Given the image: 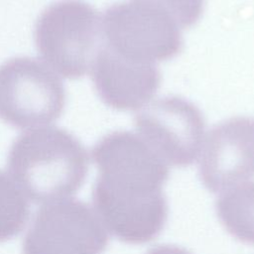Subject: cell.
Masks as SVG:
<instances>
[{
  "label": "cell",
  "instance_id": "obj_11",
  "mask_svg": "<svg viewBox=\"0 0 254 254\" xmlns=\"http://www.w3.org/2000/svg\"><path fill=\"white\" fill-rule=\"evenodd\" d=\"M27 199L13 180L0 171V242L18 235L29 218Z\"/></svg>",
  "mask_w": 254,
  "mask_h": 254
},
{
  "label": "cell",
  "instance_id": "obj_3",
  "mask_svg": "<svg viewBox=\"0 0 254 254\" xmlns=\"http://www.w3.org/2000/svg\"><path fill=\"white\" fill-rule=\"evenodd\" d=\"M34 35L46 64L66 78L77 79L90 69L102 42L101 18L82 0H60L41 13Z\"/></svg>",
  "mask_w": 254,
  "mask_h": 254
},
{
  "label": "cell",
  "instance_id": "obj_5",
  "mask_svg": "<svg viewBox=\"0 0 254 254\" xmlns=\"http://www.w3.org/2000/svg\"><path fill=\"white\" fill-rule=\"evenodd\" d=\"M102 42L118 54L144 63L165 61L182 50L180 27L163 11L145 3L120 2L101 18Z\"/></svg>",
  "mask_w": 254,
  "mask_h": 254
},
{
  "label": "cell",
  "instance_id": "obj_9",
  "mask_svg": "<svg viewBox=\"0 0 254 254\" xmlns=\"http://www.w3.org/2000/svg\"><path fill=\"white\" fill-rule=\"evenodd\" d=\"M89 70L100 99L116 110L141 109L156 94L161 81L156 64L128 59L103 42Z\"/></svg>",
  "mask_w": 254,
  "mask_h": 254
},
{
  "label": "cell",
  "instance_id": "obj_13",
  "mask_svg": "<svg viewBox=\"0 0 254 254\" xmlns=\"http://www.w3.org/2000/svg\"><path fill=\"white\" fill-rule=\"evenodd\" d=\"M146 254H191L188 250L175 245H157L151 248Z\"/></svg>",
  "mask_w": 254,
  "mask_h": 254
},
{
  "label": "cell",
  "instance_id": "obj_12",
  "mask_svg": "<svg viewBox=\"0 0 254 254\" xmlns=\"http://www.w3.org/2000/svg\"><path fill=\"white\" fill-rule=\"evenodd\" d=\"M153 6L167 15L182 29L189 28L199 19L203 0H131Z\"/></svg>",
  "mask_w": 254,
  "mask_h": 254
},
{
  "label": "cell",
  "instance_id": "obj_1",
  "mask_svg": "<svg viewBox=\"0 0 254 254\" xmlns=\"http://www.w3.org/2000/svg\"><path fill=\"white\" fill-rule=\"evenodd\" d=\"M91 156L98 169L92 200L105 228L128 244L154 239L168 217L163 192L168 165L129 131L105 135L94 145Z\"/></svg>",
  "mask_w": 254,
  "mask_h": 254
},
{
  "label": "cell",
  "instance_id": "obj_7",
  "mask_svg": "<svg viewBox=\"0 0 254 254\" xmlns=\"http://www.w3.org/2000/svg\"><path fill=\"white\" fill-rule=\"evenodd\" d=\"M139 136L167 164L191 165L204 139L199 109L179 96H166L145 105L135 116Z\"/></svg>",
  "mask_w": 254,
  "mask_h": 254
},
{
  "label": "cell",
  "instance_id": "obj_10",
  "mask_svg": "<svg viewBox=\"0 0 254 254\" xmlns=\"http://www.w3.org/2000/svg\"><path fill=\"white\" fill-rule=\"evenodd\" d=\"M215 210L233 237L254 245V182H243L229 188L217 197Z\"/></svg>",
  "mask_w": 254,
  "mask_h": 254
},
{
  "label": "cell",
  "instance_id": "obj_4",
  "mask_svg": "<svg viewBox=\"0 0 254 254\" xmlns=\"http://www.w3.org/2000/svg\"><path fill=\"white\" fill-rule=\"evenodd\" d=\"M64 104V84L46 64L17 57L0 66V116L12 126L50 124L61 116Z\"/></svg>",
  "mask_w": 254,
  "mask_h": 254
},
{
  "label": "cell",
  "instance_id": "obj_2",
  "mask_svg": "<svg viewBox=\"0 0 254 254\" xmlns=\"http://www.w3.org/2000/svg\"><path fill=\"white\" fill-rule=\"evenodd\" d=\"M9 177L32 201L52 202L74 194L88 171V155L66 130L45 126L22 133L7 160Z\"/></svg>",
  "mask_w": 254,
  "mask_h": 254
},
{
  "label": "cell",
  "instance_id": "obj_8",
  "mask_svg": "<svg viewBox=\"0 0 254 254\" xmlns=\"http://www.w3.org/2000/svg\"><path fill=\"white\" fill-rule=\"evenodd\" d=\"M198 173L212 192L254 177V118L233 117L215 125L203 139Z\"/></svg>",
  "mask_w": 254,
  "mask_h": 254
},
{
  "label": "cell",
  "instance_id": "obj_6",
  "mask_svg": "<svg viewBox=\"0 0 254 254\" xmlns=\"http://www.w3.org/2000/svg\"><path fill=\"white\" fill-rule=\"evenodd\" d=\"M108 234L84 201L61 199L36 212L23 242V254H101Z\"/></svg>",
  "mask_w": 254,
  "mask_h": 254
}]
</instances>
